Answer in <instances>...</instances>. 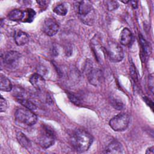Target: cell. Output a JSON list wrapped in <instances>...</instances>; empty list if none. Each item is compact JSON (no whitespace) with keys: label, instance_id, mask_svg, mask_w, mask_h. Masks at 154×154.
Instances as JSON below:
<instances>
[{"label":"cell","instance_id":"cell-28","mask_svg":"<svg viewBox=\"0 0 154 154\" xmlns=\"http://www.w3.org/2000/svg\"><path fill=\"white\" fill-rule=\"evenodd\" d=\"M144 101H145V102L149 105V106H150L151 107V108L152 109V108H153V102H152V101L150 100V99H149V98H147V97H144Z\"/></svg>","mask_w":154,"mask_h":154},{"label":"cell","instance_id":"cell-23","mask_svg":"<svg viewBox=\"0 0 154 154\" xmlns=\"http://www.w3.org/2000/svg\"><path fill=\"white\" fill-rule=\"evenodd\" d=\"M106 3L107 8L109 11L115 10L119 6V3L115 1H106Z\"/></svg>","mask_w":154,"mask_h":154},{"label":"cell","instance_id":"cell-7","mask_svg":"<svg viewBox=\"0 0 154 154\" xmlns=\"http://www.w3.org/2000/svg\"><path fill=\"white\" fill-rule=\"evenodd\" d=\"M85 69L89 82L96 87L100 85L103 78L102 71L99 69L94 68L90 61L87 62Z\"/></svg>","mask_w":154,"mask_h":154},{"label":"cell","instance_id":"cell-25","mask_svg":"<svg viewBox=\"0 0 154 154\" xmlns=\"http://www.w3.org/2000/svg\"><path fill=\"white\" fill-rule=\"evenodd\" d=\"M69 97L70 99L71 102H73V103H75V105H79L80 104V100L79 99V98L77 96H76L72 94H69Z\"/></svg>","mask_w":154,"mask_h":154},{"label":"cell","instance_id":"cell-11","mask_svg":"<svg viewBox=\"0 0 154 154\" xmlns=\"http://www.w3.org/2000/svg\"><path fill=\"white\" fill-rule=\"evenodd\" d=\"M104 152L106 153H122L123 149L120 143L117 141H113L108 145Z\"/></svg>","mask_w":154,"mask_h":154},{"label":"cell","instance_id":"cell-21","mask_svg":"<svg viewBox=\"0 0 154 154\" xmlns=\"http://www.w3.org/2000/svg\"><path fill=\"white\" fill-rule=\"evenodd\" d=\"M111 105H112V106L115 109H118V110H121L124 107V105H123V102L121 100H120L119 99H117L114 97H111Z\"/></svg>","mask_w":154,"mask_h":154},{"label":"cell","instance_id":"cell-17","mask_svg":"<svg viewBox=\"0 0 154 154\" xmlns=\"http://www.w3.org/2000/svg\"><path fill=\"white\" fill-rule=\"evenodd\" d=\"M16 137L18 142L22 147L26 149H28L31 146V143L30 140L22 132H17Z\"/></svg>","mask_w":154,"mask_h":154},{"label":"cell","instance_id":"cell-12","mask_svg":"<svg viewBox=\"0 0 154 154\" xmlns=\"http://www.w3.org/2000/svg\"><path fill=\"white\" fill-rule=\"evenodd\" d=\"M132 34L127 28H123L120 34V42L122 45L126 46L129 45L132 40Z\"/></svg>","mask_w":154,"mask_h":154},{"label":"cell","instance_id":"cell-19","mask_svg":"<svg viewBox=\"0 0 154 154\" xmlns=\"http://www.w3.org/2000/svg\"><path fill=\"white\" fill-rule=\"evenodd\" d=\"M140 42L141 43V47L143 49V52L145 55H149L151 53V49L149 43L143 37V36L140 35Z\"/></svg>","mask_w":154,"mask_h":154},{"label":"cell","instance_id":"cell-14","mask_svg":"<svg viewBox=\"0 0 154 154\" xmlns=\"http://www.w3.org/2000/svg\"><path fill=\"white\" fill-rule=\"evenodd\" d=\"M99 41L98 39H93L92 42V49H93V51L96 55V57H97V61L100 63L102 61L103 59V52L102 49V47L101 46L100 44L99 43Z\"/></svg>","mask_w":154,"mask_h":154},{"label":"cell","instance_id":"cell-13","mask_svg":"<svg viewBox=\"0 0 154 154\" xmlns=\"http://www.w3.org/2000/svg\"><path fill=\"white\" fill-rule=\"evenodd\" d=\"M15 43L18 46H23L26 45L29 41L28 35L22 31H17L14 35Z\"/></svg>","mask_w":154,"mask_h":154},{"label":"cell","instance_id":"cell-27","mask_svg":"<svg viewBox=\"0 0 154 154\" xmlns=\"http://www.w3.org/2000/svg\"><path fill=\"white\" fill-rule=\"evenodd\" d=\"M153 74H151L149 75V88L151 91V92L153 93Z\"/></svg>","mask_w":154,"mask_h":154},{"label":"cell","instance_id":"cell-4","mask_svg":"<svg viewBox=\"0 0 154 154\" xmlns=\"http://www.w3.org/2000/svg\"><path fill=\"white\" fill-rule=\"evenodd\" d=\"M15 118L17 122L26 126H32L37 121V116L27 108L17 109L15 112Z\"/></svg>","mask_w":154,"mask_h":154},{"label":"cell","instance_id":"cell-29","mask_svg":"<svg viewBox=\"0 0 154 154\" xmlns=\"http://www.w3.org/2000/svg\"><path fill=\"white\" fill-rule=\"evenodd\" d=\"M154 153V149H153V146H152L149 148H148L146 152V153H151L153 154Z\"/></svg>","mask_w":154,"mask_h":154},{"label":"cell","instance_id":"cell-5","mask_svg":"<svg viewBox=\"0 0 154 154\" xmlns=\"http://www.w3.org/2000/svg\"><path fill=\"white\" fill-rule=\"evenodd\" d=\"M105 52L109 60L113 62L121 61L124 57L122 48L114 41H109L105 48Z\"/></svg>","mask_w":154,"mask_h":154},{"label":"cell","instance_id":"cell-9","mask_svg":"<svg viewBox=\"0 0 154 154\" xmlns=\"http://www.w3.org/2000/svg\"><path fill=\"white\" fill-rule=\"evenodd\" d=\"M42 29L47 35L53 36L58 31L59 26L54 19L49 18L45 20L43 23Z\"/></svg>","mask_w":154,"mask_h":154},{"label":"cell","instance_id":"cell-1","mask_svg":"<svg viewBox=\"0 0 154 154\" xmlns=\"http://www.w3.org/2000/svg\"><path fill=\"white\" fill-rule=\"evenodd\" d=\"M73 148L78 152H84L90 148L93 142V137L85 130L77 129L75 130L70 138Z\"/></svg>","mask_w":154,"mask_h":154},{"label":"cell","instance_id":"cell-8","mask_svg":"<svg viewBox=\"0 0 154 154\" xmlns=\"http://www.w3.org/2000/svg\"><path fill=\"white\" fill-rule=\"evenodd\" d=\"M2 58V62L4 66L8 69H14L17 67L21 60V54L14 51L5 52Z\"/></svg>","mask_w":154,"mask_h":154},{"label":"cell","instance_id":"cell-26","mask_svg":"<svg viewBox=\"0 0 154 154\" xmlns=\"http://www.w3.org/2000/svg\"><path fill=\"white\" fill-rule=\"evenodd\" d=\"M131 75L132 78L134 79V81H137V73L135 72V66L132 64L131 66Z\"/></svg>","mask_w":154,"mask_h":154},{"label":"cell","instance_id":"cell-18","mask_svg":"<svg viewBox=\"0 0 154 154\" xmlns=\"http://www.w3.org/2000/svg\"><path fill=\"white\" fill-rule=\"evenodd\" d=\"M18 102L22 104L23 106H24L26 108L30 109L31 111H34L36 109V106L30 100L26 99L25 98L22 99H18Z\"/></svg>","mask_w":154,"mask_h":154},{"label":"cell","instance_id":"cell-22","mask_svg":"<svg viewBox=\"0 0 154 154\" xmlns=\"http://www.w3.org/2000/svg\"><path fill=\"white\" fill-rule=\"evenodd\" d=\"M24 12L26 15L25 21L26 22H31L35 16V11L31 8H28Z\"/></svg>","mask_w":154,"mask_h":154},{"label":"cell","instance_id":"cell-16","mask_svg":"<svg viewBox=\"0 0 154 154\" xmlns=\"http://www.w3.org/2000/svg\"><path fill=\"white\" fill-rule=\"evenodd\" d=\"M25 16L24 11L19 9H14L11 10L8 14V17L10 20L13 21H18L22 19Z\"/></svg>","mask_w":154,"mask_h":154},{"label":"cell","instance_id":"cell-20","mask_svg":"<svg viewBox=\"0 0 154 154\" xmlns=\"http://www.w3.org/2000/svg\"><path fill=\"white\" fill-rule=\"evenodd\" d=\"M53 11L59 16H65L67 13V9L63 4L57 5L54 7Z\"/></svg>","mask_w":154,"mask_h":154},{"label":"cell","instance_id":"cell-30","mask_svg":"<svg viewBox=\"0 0 154 154\" xmlns=\"http://www.w3.org/2000/svg\"><path fill=\"white\" fill-rule=\"evenodd\" d=\"M37 2L41 6V7H44L46 5V3L47 1H37Z\"/></svg>","mask_w":154,"mask_h":154},{"label":"cell","instance_id":"cell-24","mask_svg":"<svg viewBox=\"0 0 154 154\" xmlns=\"http://www.w3.org/2000/svg\"><path fill=\"white\" fill-rule=\"evenodd\" d=\"M0 107H1V112H4L7 108V101L5 99L3 98L2 96H1V99H0Z\"/></svg>","mask_w":154,"mask_h":154},{"label":"cell","instance_id":"cell-3","mask_svg":"<svg viewBox=\"0 0 154 154\" xmlns=\"http://www.w3.org/2000/svg\"><path fill=\"white\" fill-rule=\"evenodd\" d=\"M38 139L39 144L43 148H49L55 143L54 131L49 126L42 125L39 132Z\"/></svg>","mask_w":154,"mask_h":154},{"label":"cell","instance_id":"cell-15","mask_svg":"<svg viewBox=\"0 0 154 154\" xmlns=\"http://www.w3.org/2000/svg\"><path fill=\"white\" fill-rule=\"evenodd\" d=\"M13 86L8 78L3 75L0 76V89L1 91L8 92L12 90Z\"/></svg>","mask_w":154,"mask_h":154},{"label":"cell","instance_id":"cell-10","mask_svg":"<svg viewBox=\"0 0 154 154\" xmlns=\"http://www.w3.org/2000/svg\"><path fill=\"white\" fill-rule=\"evenodd\" d=\"M29 82L32 85L38 90L43 89L45 87V80L43 77L38 73H34L29 77Z\"/></svg>","mask_w":154,"mask_h":154},{"label":"cell","instance_id":"cell-2","mask_svg":"<svg viewBox=\"0 0 154 154\" xmlns=\"http://www.w3.org/2000/svg\"><path fill=\"white\" fill-rule=\"evenodd\" d=\"M78 13L81 20L86 25H92L94 20V11L89 1H82L78 2Z\"/></svg>","mask_w":154,"mask_h":154},{"label":"cell","instance_id":"cell-31","mask_svg":"<svg viewBox=\"0 0 154 154\" xmlns=\"http://www.w3.org/2000/svg\"><path fill=\"white\" fill-rule=\"evenodd\" d=\"M130 2L132 4V6L134 8H136L137 7V3L138 2L137 1H130Z\"/></svg>","mask_w":154,"mask_h":154},{"label":"cell","instance_id":"cell-6","mask_svg":"<svg viewBox=\"0 0 154 154\" xmlns=\"http://www.w3.org/2000/svg\"><path fill=\"white\" fill-rule=\"evenodd\" d=\"M130 122V117L126 113H120L112 117L109 122L110 127L115 131L125 130Z\"/></svg>","mask_w":154,"mask_h":154}]
</instances>
